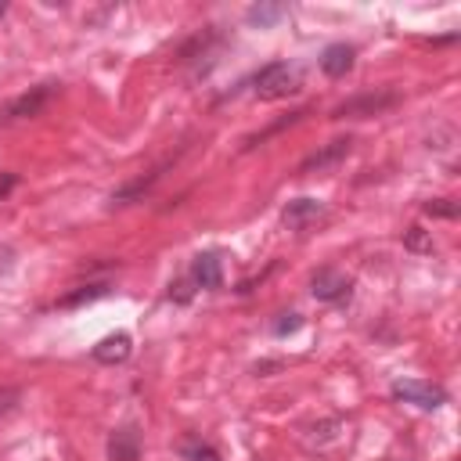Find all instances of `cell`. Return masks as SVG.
<instances>
[{
	"label": "cell",
	"mask_w": 461,
	"mask_h": 461,
	"mask_svg": "<svg viewBox=\"0 0 461 461\" xmlns=\"http://www.w3.org/2000/svg\"><path fill=\"white\" fill-rule=\"evenodd\" d=\"M303 328V317L299 313H281L277 321H274V335H292V331H299Z\"/></svg>",
	"instance_id": "obj_18"
},
{
	"label": "cell",
	"mask_w": 461,
	"mask_h": 461,
	"mask_svg": "<svg viewBox=\"0 0 461 461\" xmlns=\"http://www.w3.org/2000/svg\"><path fill=\"white\" fill-rule=\"evenodd\" d=\"M50 94H54V83H43V86H36V90H29V94L11 97L7 104H0V122H14V119H32V115H40L43 104L50 101Z\"/></svg>",
	"instance_id": "obj_3"
},
{
	"label": "cell",
	"mask_w": 461,
	"mask_h": 461,
	"mask_svg": "<svg viewBox=\"0 0 461 461\" xmlns=\"http://www.w3.org/2000/svg\"><path fill=\"white\" fill-rule=\"evenodd\" d=\"M4 14H7V4H4V0H0V18H4Z\"/></svg>",
	"instance_id": "obj_21"
},
{
	"label": "cell",
	"mask_w": 461,
	"mask_h": 461,
	"mask_svg": "<svg viewBox=\"0 0 461 461\" xmlns=\"http://www.w3.org/2000/svg\"><path fill=\"white\" fill-rule=\"evenodd\" d=\"M299 90V72L288 61H270L267 68L256 72V97L259 101H277Z\"/></svg>",
	"instance_id": "obj_1"
},
{
	"label": "cell",
	"mask_w": 461,
	"mask_h": 461,
	"mask_svg": "<svg viewBox=\"0 0 461 461\" xmlns=\"http://www.w3.org/2000/svg\"><path fill=\"white\" fill-rule=\"evenodd\" d=\"M425 212H429V216H447V220H454V216H457V205H454L450 198H432V202H425Z\"/></svg>",
	"instance_id": "obj_14"
},
{
	"label": "cell",
	"mask_w": 461,
	"mask_h": 461,
	"mask_svg": "<svg viewBox=\"0 0 461 461\" xmlns=\"http://www.w3.org/2000/svg\"><path fill=\"white\" fill-rule=\"evenodd\" d=\"M403 245H407V249H414V252H429V249H432V241L425 238V230H421V227H411V230L403 234Z\"/></svg>",
	"instance_id": "obj_16"
},
{
	"label": "cell",
	"mask_w": 461,
	"mask_h": 461,
	"mask_svg": "<svg viewBox=\"0 0 461 461\" xmlns=\"http://www.w3.org/2000/svg\"><path fill=\"white\" fill-rule=\"evenodd\" d=\"M389 393H393V400L414 403L421 411H436V407L447 403V389L436 385V382H421V378H396Z\"/></svg>",
	"instance_id": "obj_2"
},
{
	"label": "cell",
	"mask_w": 461,
	"mask_h": 461,
	"mask_svg": "<svg viewBox=\"0 0 461 461\" xmlns=\"http://www.w3.org/2000/svg\"><path fill=\"white\" fill-rule=\"evenodd\" d=\"M130 349H133V339L126 335V331H115V335H104L101 342H94V349H90V357L97 360V364H122L126 357H130Z\"/></svg>",
	"instance_id": "obj_7"
},
{
	"label": "cell",
	"mask_w": 461,
	"mask_h": 461,
	"mask_svg": "<svg viewBox=\"0 0 461 461\" xmlns=\"http://www.w3.org/2000/svg\"><path fill=\"white\" fill-rule=\"evenodd\" d=\"M349 148H353V140L349 137H342V140H331L328 148H321V151H313L303 166H299V173H324V169H331L339 158H346L349 155Z\"/></svg>",
	"instance_id": "obj_9"
},
{
	"label": "cell",
	"mask_w": 461,
	"mask_h": 461,
	"mask_svg": "<svg viewBox=\"0 0 461 461\" xmlns=\"http://www.w3.org/2000/svg\"><path fill=\"white\" fill-rule=\"evenodd\" d=\"M310 292H313V299H321V303H346L349 292H353V281H349L342 270H335V267H321V270L313 274V281H310Z\"/></svg>",
	"instance_id": "obj_4"
},
{
	"label": "cell",
	"mask_w": 461,
	"mask_h": 461,
	"mask_svg": "<svg viewBox=\"0 0 461 461\" xmlns=\"http://www.w3.org/2000/svg\"><path fill=\"white\" fill-rule=\"evenodd\" d=\"M191 281H194L198 288H209V292L223 288V256H220L216 249L198 252L194 263H191Z\"/></svg>",
	"instance_id": "obj_6"
},
{
	"label": "cell",
	"mask_w": 461,
	"mask_h": 461,
	"mask_svg": "<svg viewBox=\"0 0 461 461\" xmlns=\"http://www.w3.org/2000/svg\"><path fill=\"white\" fill-rule=\"evenodd\" d=\"M281 14H285V7H281V4H252V7L245 11L249 25H259V29H270Z\"/></svg>",
	"instance_id": "obj_12"
},
{
	"label": "cell",
	"mask_w": 461,
	"mask_h": 461,
	"mask_svg": "<svg viewBox=\"0 0 461 461\" xmlns=\"http://www.w3.org/2000/svg\"><path fill=\"white\" fill-rule=\"evenodd\" d=\"M184 454H187V461H220V450L209 443H191Z\"/></svg>",
	"instance_id": "obj_15"
},
{
	"label": "cell",
	"mask_w": 461,
	"mask_h": 461,
	"mask_svg": "<svg viewBox=\"0 0 461 461\" xmlns=\"http://www.w3.org/2000/svg\"><path fill=\"white\" fill-rule=\"evenodd\" d=\"M191 285H194L191 277L173 281V285H169V299H173V303H191V295H194V288H191Z\"/></svg>",
	"instance_id": "obj_17"
},
{
	"label": "cell",
	"mask_w": 461,
	"mask_h": 461,
	"mask_svg": "<svg viewBox=\"0 0 461 461\" xmlns=\"http://www.w3.org/2000/svg\"><path fill=\"white\" fill-rule=\"evenodd\" d=\"M317 220H324V202H317V198H292L281 209V223L288 230H310Z\"/></svg>",
	"instance_id": "obj_5"
},
{
	"label": "cell",
	"mask_w": 461,
	"mask_h": 461,
	"mask_svg": "<svg viewBox=\"0 0 461 461\" xmlns=\"http://www.w3.org/2000/svg\"><path fill=\"white\" fill-rule=\"evenodd\" d=\"M11 184H14V176H4V180H0V194H4V191H7Z\"/></svg>",
	"instance_id": "obj_20"
},
{
	"label": "cell",
	"mask_w": 461,
	"mask_h": 461,
	"mask_svg": "<svg viewBox=\"0 0 461 461\" xmlns=\"http://www.w3.org/2000/svg\"><path fill=\"white\" fill-rule=\"evenodd\" d=\"M18 400H22V389H18V385H4V389H0V418H4L7 411H14Z\"/></svg>",
	"instance_id": "obj_19"
},
{
	"label": "cell",
	"mask_w": 461,
	"mask_h": 461,
	"mask_svg": "<svg viewBox=\"0 0 461 461\" xmlns=\"http://www.w3.org/2000/svg\"><path fill=\"white\" fill-rule=\"evenodd\" d=\"M321 68H324V76L342 79V76L353 68V47H349V43H331V47H324Z\"/></svg>",
	"instance_id": "obj_11"
},
{
	"label": "cell",
	"mask_w": 461,
	"mask_h": 461,
	"mask_svg": "<svg viewBox=\"0 0 461 461\" xmlns=\"http://www.w3.org/2000/svg\"><path fill=\"white\" fill-rule=\"evenodd\" d=\"M396 101V94H364V97H357V101H346V104H339L335 108V119H346V115H378L382 108H389Z\"/></svg>",
	"instance_id": "obj_10"
},
{
	"label": "cell",
	"mask_w": 461,
	"mask_h": 461,
	"mask_svg": "<svg viewBox=\"0 0 461 461\" xmlns=\"http://www.w3.org/2000/svg\"><path fill=\"white\" fill-rule=\"evenodd\" d=\"M108 461H140V432L122 425L108 436Z\"/></svg>",
	"instance_id": "obj_8"
},
{
	"label": "cell",
	"mask_w": 461,
	"mask_h": 461,
	"mask_svg": "<svg viewBox=\"0 0 461 461\" xmlns=\"http://www.w3.org/2000/svg\"><path fill=\"white\" fill-rule=\"evenodd\" d=\"M101 295H108V285H104V281H97V285H79V292H72V295H65V299H61V306L94 303V299H101Z\"/></svg>",
	"instance_id": "obj_13"
}]
</instances>
